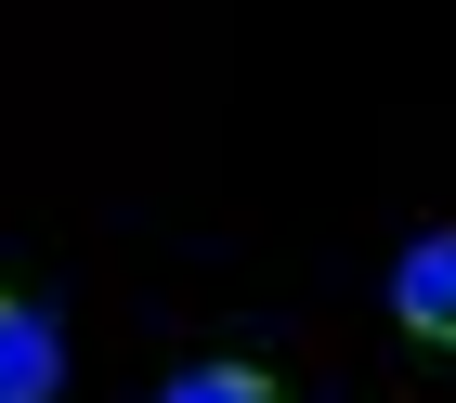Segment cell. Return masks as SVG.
Returning a JSON list of instances; mask_svg holds the SVG:
<instances>
[{
  "label": "cell",
  "mask_w": 456,
  "mask_h": 403,
  "mask_svg": "<svg viewBox=\"0 0 456 403\" xmlns=\"http://www.w3.org/2000/svg\"><path fill=\"white\" fill-rule=\"evenodd\" d=\"M391 326L418 338V351H456V222L391 261Z\"/></svg>",
  "instance_id": "obj_1"
},
{
  "label": "cell",
  "mask_w": 456,
  "mask_h": 403,
  "mask_svg": "<svg viewBox=\"0 0 456 403\" xmlns=\"http://www.w3.org/2000/svg\"><path fill=\"white\" fill-rule=\"evenodd\" d=\"M53 391H66V326L27 286H0V403H53Z\"/></svg>",
  "instance_id": "obj_2"
},
{
  "label": "cell",
  "mask_w": 456,
  "mask_h": 403,
  "mask_svg": "<svg viewBox=\"0 0 456 403\" xmlns=\"http://www.w3.org/2000/svg\"><path fill=\"white\" fill-rule=\"evenodd\" d=\"M157 403H287V377H274V365H235V351H222V365H183Z\"/></svg>",
  "instance_id": "obj_3"
}]
</instances>
